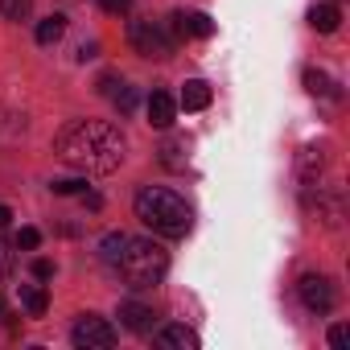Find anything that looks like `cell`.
<instances>
[{
	"label": "cell",
	"mask_w": 350,
	"mask_h": 350,
	"mask_svg": "<svg viewBox=\"0 0 350 350\" xmlns=\"http://www.w3.org/2000/svg\"><path fill=\"white\" fill-rule=\"evenodd\" d=\"M58 157L79 169V173H91V178H103V173H116L128 157V140L116 124L107 120H70L58 140H54Z\"/></svg>",
	"instance_id": "cell-1"
},
{
	"label": "cell",
	"mask_w": 350,
	"mask_h": 350,
	"mask_svg": "<svg viewBox=\"0 0 350 350\" xmlns=\"http://www.w3.org/2000/svg\"><path fill=\"white\" fill-rule=\"evenodd\" d=\"M132 206H136V219H140L144 227H152L157 235H165V239H182V235L194 227L190 202H186L182 194L165 190V186H144Z\"/></svg>",
	"instance_id": "cell-2"
},
{
	"label": "cell",
	"mask_w": 350,
	"mask_h": 350,
	"mask_svg": "<svg viewBox=\"0 0 350 350\" xmlns=\"http://www.w3.org/2000/svg\"><path fill=\"white\" fill-rule=\"evenodd\" d=\"M120 276L132 284V288H152V284H161V276L169 272V252L165 247H157L152 239H132L128 235V247H124V256H120Z\"/></svg>",
	"instance_id": "cell-3"
},
{
	"label": "cell",
	"mask_w": 350,
	"mask_h": 350,
	"mask_svg": "<svg viewBox=\"0 0 350 350\" xmlns=\"http://www.w3.org/2000/svg\"><path fill=\"white\" fill-rule=\"evenodd\" d=\"M128 42H132V50L140 54V58H173V38L157 25V21H132V29H128Z\"/></svg>",
	"instance_id": "cell-4"
},
{
	"label": "cell",
	"mask_w": 350,
	"mask_h": 350,
	"mask_svg": "<svg viewBox=\"0 0 350 350\" xmlns=\"http://www.w3.org/2000/svg\"><path fill=\"white\" fill-rule=\"evenodd\" d=\"M70 342H75L79 350H111V346H116V325H111L107 317L87 313V317H79V325L70 329Z\"/></svg>",
	"instance_id": "cell-5"
},
{
	"label": "cell",
	"mask_w": 350,
	"mask_h": 350,
	"mask_svg": "<svg viewBox=\"0 0 350 350\" xmlns=\"http://www.w3.org/2000/svg\"><path fill=\"white\" fill-rule=\"evenodd\" d=\"M297 293H301V305H305L309 313H329V309L338 305V288H334V280L321 276V272H305L301 284H297Z\"/></svg>",
	"instance_id": "cell-6"
},
{
	"label": "cell",
	"mask_w": 350,
	"mask_h": 350,
	"mask_svg": "<svg viewBox=\"0 0 350 350\" xmlns=\"http://www.w3.org/2000/svg\"><path fill=\"white\" fill-rule=\"evenodd\" d=\"M144 111H148V124L152 128H169L173 120H178V99H173L169 91H152L148 103H144Z\"/></svg>",
	"instance_id": "cell-7"
},
{
	"label": "cell",
	"mask_w": 350,
	"mask_h": 350,
	"mask_svg": "<svg viewBox=\"0 0 350 350\" xmlns=\"http://www.w3.org/2000/svg\"><path fill=\"white\" fill-rule=\"evenodd\" d=\"M152 321H157V313H152L148 305H140V301H120V325H124V329H132V334H148Z\"/></svg>",
	"instance_id": "cell-8"
},
{
	"label": "cell",
	"mask_w": 350,
	"mask_h": 350,
	"mask_svg": "<svg viewBox=\"0 0 350 350\" xmlns=\"http://www.w3.org/2000/svg\"><path fill=\"white\" fill-rule=\"evenodd\" d=\"M173 33L178 38H211L215 21L206 13H173Z\"/></svg>",
	"instance_id": "cell-9"
},
{
	"label": "cell",
	"mask_w": 350,
	"mask_h": 350,
	"mask_svg": "<svg viewBox=\"0 0 350 350\" xmlns=\"http://www.w3.org/2000/svg\"><path fill=\"white\" fill-rule=\"evenodd\" d=\"M157 346H173V350H198V334L186 325H165L157 334Z\"/></svg>",
	"instance_id": "cell-10"
},
{
	"label": "cell",
	"mask_w": 350,
	"mask_h": 350,
	"mask_svg": "<svg viewBox=\"0 0 350 350\" xmlns=\"http://www.w3.org/2000/svg\"><path fill=\"white\" fill-rule=\"evenodd\" d=\"M305 91H309V95H317V99H342L338 83H334L325 70H317V66H309V70H305Z\"/></svg>",
	"instance_id": "cell-11"
},
{
	"label": "cell",
	"mask_w": 350,
	"mask_h": 350,
	"mask_svg": "<svg viewBox=\"0 0 350 350\" xmlns=\"http://www.w3.org/2000/svg\"><path fill=\"white\" fill-rule=\"evenodd\" d=\"M297 169H301V186L317 182V178H321V169H325V152H321L317 144L301 148V161H297Z\"/></svg>",
	"instance_id": "cell-12"
},
{
	"label": "cell",
	"mask_w": 350,
	"mask_h": 350,
	"mask_svg": "<svg viewBox=\"0 0 350 350\" xmlns=\"http://www.w3.org/2000/svg\"><path fill=\"white\" fill-rule=\"evenodd\" d=\"M178 107H186V111H202V107H211V87H206L202 79H190V83L182 87Z\"/></svg>",
	"instance_id": "cell-13"
},
{
	"label": "cell",
	"mask_w": 350,
	"mask_h": 350,
	"mask_svg": "<svg viewBox=\"0 0 350 350\" xmlns=\"http://www.w3.org/2000/svg\"><path fill=\"white\" fill-rule=\"evenodd\" d=\"M309 25H313L317 33H334V29L342 25V9H338V5H313V9H309Z\"/></svg>",
	"instance_id": "cell-14"
},
{
	"label": "cell",
	"mask_w": 350,
	"mask_h": 350,
	"mask_svg": "<svg viewBox=\"0 0 350 350\" xmlns=\"http://www.w3.org/2000/svg\"><path fill=\"white\" fill-rule=\"evenodd\" d=\"M124 247H128V235H124V231H107V235L99 239V260L116 268V264H120V256H124Z\"/></svg>",
	"instance_id": "cell-15"
},
{
	"label": "cell",
	"mask_w": 350,
	"mask_h": 350,
	"mask_svg": "<svg viewBox=\"0 0 350 350\" xmlns=\"http://www.w3.org/2000/svg\"><path fill=\"white\" fill-rule=\"evenodd\" d=\"M62 33H66V17H62V13H54V17L38 21V46H58V42H62Z\"/></svg>",
	"instance_id": "cell-16"
},
{
	"label": "cell",
	"mask_w": 350,
	"mask_h": 350,
	"mask_svg": "<svg viewBox=\"0 0 350 350\" xmlns=\"http://www.w3.org/2000/svg\"><path fill=\"white\" fill-rule=\"evenodd\" d=\"M21 305H25L29 317H42V313L50 309V293H46L42 284H25V288H21Z\"/></svg>",
	"instance_id": "cell-17"
},
{
	"label": "cell",
	"mask_w": 350,
	"mask_h": 350,
	"mask_svg": "<svg viewBox=\"0 0 350 350\" xmlns=\"http://www.w3.org/2000/svg\"><path fill=\"white\" fill-rule=\"evenodd\" d=\"M161 165H169V169H186V140L169 136V140L161 144Z\"/></svg>",
	"instance_id": "cell-18"
},
{
	"label": "cell",
	"mask_w": 350,
	"mask_h": 350,
	"mask_svg": "<svg viewBox=\"0 0 350 350\" xmlns=\"http://www.w3.org/2000/svg\"><path fill=\"white\" fill-rule=\"evenodd\" d=\"M111 99H116V111H120V116H132V111H136V103H140V91L120 83V91H116Z\"/></svg>",
	"instance_id": "cell-19"
},
{
	"label": "cell",
	"mask_w": 350,
	"mask_h": 350,
	"mask_svg": "<svg viewBox=\"0 0 350 350\" xmlns=\"http://www.w3.org/2000/svg\"><path fill=\"white\" fill-rule=\"evenodd\" d=\"M0 13H5L9 21H29L33 0H0Z\"/></svg>",
	"instance_id": "cell-20"
},
{
	"label": "cell",
	"mask_w": 350,
	"mask_h": 350,
	"mask_svg": "<svg viewBox=\"0 0 350 350\" xmlns=\"http://www.w3.org/2000/svg\"><path fill=\"white\" fill-rule=\"evenodd\" d=\"M50 190L62 194V198H70V194H83L87 190V178H62V182H50Z\"/></svg>",
	"instance_id": "cell-21"
},
{
	"label": "cell",
	"mask_w": 350,
	"mask_h": 350,
	"mask_svg": "<svg viewBox=\"0 0 350 350\" xmlns=\"http://www.w3.org/2000/svg\"><path fill=\"white\" fill-rule=\"evenodd\" d=\"M38 243H42V231H38V227H21V231H17V247H25V252H33Z\"/></svg>",
	"instance_id": "cell-22"
},
{
	"label": "cell",
	"mask_w": 350,
	"mask_h": 350,
	"mask_svg": "<svg viewBox=\"0 0 350 350\" xmlns=\"http://www.w3.org/2000/svg\"><path fill=\"white\" fill-rule=\"evenodd\" d=\"M13 272V247L5 243V239H0V280H5Z\"/></svg>",
	"instance_id": "cell-23"
},
{
	"label": "cell",
	"mask_w": 350,
	"mask_h": 350,
	"mask_svg": "<svg viewBox=\"0 0 350 350\" xmlns=\"http://www.w3.org/2000/svg\"><path fill=\"white\" fill-rule=\"evenodd\" d=\"M99 9H103V13H111V17H120V13H128V9H132V0H99Z\"/></svg>",
	"instance_id": "cell-24"
},
{
	"label": "cell",
	"mask_w": 350,
	"mask_h": 350,
	"mask_svg": "<svg viewBox=\"0 0 350 350\" xmlns=\"http://www.w3.org/2000/svg\"><path fill=\"white\" fill-rule=\"evenodd\" d=\"M120 83H124L120 75H103V79H99L95 87H99V95H116V91H120Z\"/></svg>",
	"instance_id": "cell-25"
},
{
	"label": "cell",
	"mask_w": 350,
	"mask_h": 350,
	"mask_svg": "<svg viewBox=\"0 0 350 350\" xmlns=\"http://www.w3.org/2000/svg\"><path fill=\"white\" fill-rule=\"evenodd\" d=\"M29 272H33L38 280H50V276H54V264H50V260H33V264H29Z\"/></svg>",
	"instance_id": "cell-26"
},
{
	"label": "cell",
	"mask_w": 350,
	"mask_h": 350,
	"mask_svg": "<svg viewBox=\"0 0 350 350\" xmlns=\"http://www.w3.org/2000/svg\"><path fill=\"white\" fill-rule=\"evenodd\" d=\"M346 338H350V329H346V325H329V346H334V350H342V346H346Z\"/></svg>",
	"instance_id": "cell-27"
},
{
	"label": "cell",
	"mask_w": 350,
	"mask_h": 350,
	"mask_svg": "<svg viewBox=\"0 0 350 350\" xmlns=\"http://www.w3.org/2000/svg\"><path fill=\"white\" fill-rule=\"evenodd\" d=\"M95 54H99L95 42H83V46H79V62H87V58H95Z\"/></svg>",
	"instance_id": "cell-28"
},
{
	"label": "cell",
	"mask_w": 350,
	"mask_h": 350,
	"mask_svg": "<svg viewBox=\"0 0 350 350\" xmlns=\"http://www.w3.org/2000/svg\"><path fill=\"white\" fill-rule=\"evenodd\" d=\"M9 223H13V211H9V206H0V231H5Z\"/></svg>",
	"instance_id": "cell-29"
},
{
	"label": "cell",
	"mask_w": 350,
	"mask_h": 350,
	"mask_svg": "<svg viewBox=\"0 0 350 350\" xmlns=\"http://www.w3.org/2000/svg\"><path fill=\"white\" fill-rule=\"evenodd\" d=\"M0 317H5V297H0Z\"/></svg>",
	"instance_id": "cell-30"
}]
</instances>
